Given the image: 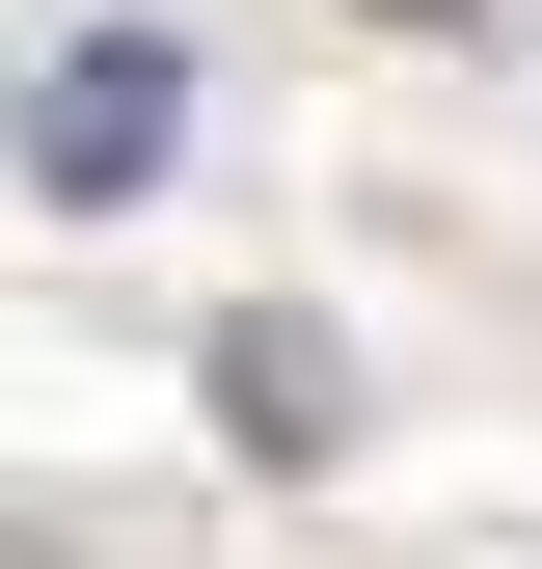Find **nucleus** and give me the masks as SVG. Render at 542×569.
Listing matches in <instances>:
<instances>
[{
    "label": "nucleus",
    "mask_w": 542,
    "mask_h": 569,
    "mask_svg": "<svg viewBox=\"0 0 542 569\" xmlns=\"http://www.w3.org/2000/svg\"><path fill=\"white\" fill-rule=\"evenodd\" d=\"M28 163L82 190V218H109V190H163V163H190V54H163V28H82V54L28 82Z\"/></svg>",
    "instance_id": "f257e3e1"
}]
</instances>
